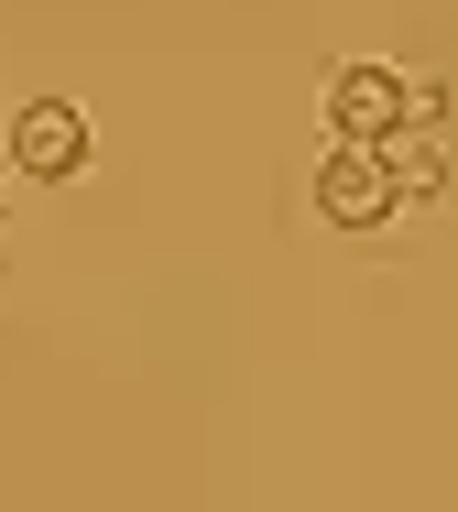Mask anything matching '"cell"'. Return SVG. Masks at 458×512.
Returning a JSON list of instances; mask_svg holds the SVG:
<instances>
[{
    "mask_svg": "<svg viewBox=\"0 0 458 512\" xmlns=\"http://www.w3.org/2000/svg\"><path fill=\"white\" fill-rule=\"evenodd\" d=\"M393 131H404V66L382 55L328 66V142H393Z\"/></svg>",
    "mask_w": 458,
    "mask_h": 512,
    "instance_id": "6da1fadb",
    "label": "cell"
},
{
    "mask_svg": "<svg viewBox=\"0 0 458 512\" xmlns=\"http://www.w3.org/2000/svg\"><path fill=\"white\" fill-rule=\"evenodd\" d=\"M11 164L33 186H77L88 175V109L77 99H22L11 109Z\"/></svg>",
    "mask_w": 458,
    "mask_h": 512,
    "instance_id": "7a4b0ae2",
    "label": "cell"
},
{
    "mask_svg": "<svg viewBox=\"0 0 458 512\" xmlns=\"http://www.w3.org/2000/svg\"><path fill=\"white\" fill-rule=\"evenodd\" d=\"M393 175H382V153L371 142H328V164H317V218L328 229H382L393 218Z\"/></svg>",
    "mask_w": 458,
    "mask_h": 512,
    "instance_id": "3957f363",
    "label": "cell"
},
{
    "mask_svg": "<svg viewBox=\"0 0 458 512\" xmlns=\"http://www.w3.org/2000/svg\"><path fill=\"white\" fill-rule=\"evenodd\" d=\"M382 153V175H393V197H448V153H437V131H393V142H371Z\"/></svg>",
    "mask_w": 458,
    "mask_h": 512,
    "instance_id": "277c9868",
    "label": "cell"
},
{
    "mask_svg": "<svg viewBox=\"0 0 458 512\" xmlns=\"http://www.w3.org/2000/svg\"><path fill=\"white\" fill-rule=\"evenodd\" d=\"M404 120L437 131V120H448V77H404Z\"/></svg>",
    "mask_w": 458,
    "mask_h": 512,
    "instance_id": "5b68a950",
    "label": "cell"
},
{
    "mask_svg": "<svg viewBox=\"0 0 458 512\" xmlns=\"http://www.w3.org/2000/svg\"><path fill=\"white\" fill-rule=\"evenodd\" d=\"M0 229H11V207H0Z\"/></svg>",
    "mask_w": 458,
    "mask_h": 512,
    "instance_id": "8992f818",
    "label": "cell"
}]
</instances>
